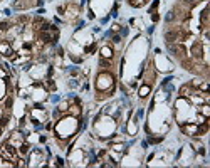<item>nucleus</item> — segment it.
I'll list each match as a JSON object with an SVG mask.
<instances>
[{
  "label": "nucleus",
  "mask_w": 210,
  "mask_h": 168,
  "mask_svg": "<svg viewBox=\"0 0 210 168\" xmlns=\"http://www.w3.org/2000/svg\"><path fill=\"white\" fill-rule=\"evenodd\" d=\"M15 153L17 151L10 143L2 144V148H0V158H4V160H15Z\"/></svg>",
  "instance_id": "f257e3e1"
},
{
  "label": "nucleus",
  "mask_w": 210,
  "mask_h": 168,
  "mask_svg": "<svg viewBox=\"0 0 210 168\" xmlns=\"http://www.w3.org/2000/svg\"><path fill=\"white\" fill-rule=\"evenodd\" d=\"M166 47H168V50L172 54H175V56L182 57L183 54H185V46H183L182 42H173V44H166Z\"/></svg>",
  "instance_id": "f03ea898"
},
{
  "label": "nucleus",
  "mask_w": 210,
  "mask_h": 168,
  "mask_svg": "<svg viewBox=\"0 0 210 168\" xmlns=\"http://www.w3.org/2000/svg\"><path fill=\"white\" fill-rule=\"evenodd\" d=\"M0 54L5 57H14V49L9 42H0Z\"/></svg>",
  "instance_id": "7ed1b4c3"
},
{
  "label": "nucleus",
  "mask_w": 210,
  "mask_h": 168,
  "mask_svg": "<svg viewBox=\"0 0 210 168\" xmlns=\"http://www.w3.org/2000/svg\"><path fill=\"white\" fill-rule=\"evenodd\" d=\"M182 130H183V133L185 134H190V136H193V134H198V126L197 124H183L182 126Z\"/></svg>",
  "instance_id": "20e7f679"
},
{
  "label": "nucleus",
  "mask_w": 210,
  "mask_h": 168,
  "mask_svg": "<svg viewBox=\"0 0 210 168\" xmlns=\"http://www.w3.org/2000/svg\"><path fill=\"white\" fill-rule=\"evenodd\" d=\"M192 56L195 57V59H200V57L203 56V50H202V46H200V44H193V47H192Z\"/></svg>",
  "instance_id": "39448f33"
},
{
  "label": "nucleus",
  "mask_w": 210,
  "mask_h": 168,
  "mask_svg": "<svg viewBox=\"0 0 210 168\" xmlns=\"http://www.w3.org/2000/svg\"><path fill=\"white\" fill-rule=\"evenodd\" d=\"M180 94L185 97L192 96V84H186V86H182V89H180Z\"/></svg>",
  "instance_id": "423d86ee"
},
{
  "label": "nucleus",
  "mask_w": 210,
  "mask_h": 168,
  "mask_svg": "<svg viewBox=\"0 0 210 168\" xmlns=\"http://www.w3.org/2000/svg\"><path fill=\"white\" fill-rule=\"evenodd\" d=\"M44 22H45V20L42 19V17H35V19H34V29L35 30H41L42 25H44Z\"/></svg>",
  "instance_id": "0eeeda50"
},
{
  "label": "nucleus",
  "mask_w": 210,
  "mask_h": 168,
  "mask_svg": "<svg viewBox=\"0 0 210 168\" xmlns=\"http://www.w3.org/2000/svg\"><path fill=\"white\" fill-rule=\"evenodd\" d=\"M101 57H104V59H111L113 57V50L109 49V47H103L101 49Z\"/></svg>",
  "instance_id": "6e6552de"
},
{
  "label": "nucleus",
  "mask_w": 210,
  "mask_h": 168,
  "mask_svg": "<svg viewBox=\"0 0 210 168\" xmlns=\"http://www.w3.org/2000/svg\"><path fill=\"white\" fill-rule=\"evenodd\" d=\"M200 19H202V24L207 25L208 24V9H203V12L200 13Z\"/></svg>",
  "instance_id": "1a4fd4ad"
},
{
  "label": "nucleus",
  "mask_w": 210,
  "mask_h": 168,
  "mask_svg": "<svg viewBox=\"0 0 210 168\" xmlns=\"http://www.w3.org/2000/svg\"><path fill=\"white\" fill-rule=\"evenodd\" d=\"M150 89H151V87L148 86V84H145V86H141L139 87V96L141 97H145V96H148V93H150Z\"/></svg>",
  "instance_id": "9d476101"
},
{
  "label": "nucleus",
  "mask_w": 210,
  "mask_h": 168,
  "mask_svg": "<svg viewBox=\"0 0 210 168\" xmlns=\"http://www.w3.org/2000/svg\"><path fill=\"white\" fill-rule=\"evenodd\" d=\"M200 113H202V116H208L210 114V108H208V104H202V106H200Z\"/></svg>",
  "instance_id": "9b49d317"
},
{
  "label": "nucleus",
  "mask_w": 210,
  "mask_h": 168,
  "mask_svg": "<svg viewBox=\"0 0 210 168\" xmlns=\"http://www.w3.org/2000/svg\"><path fill=\"white\" fill-rule=\"evenodd\" d=\"M27 151H29V144L27 143H22L20 146H19V153H20V155H25Z\"/></svg>",
  "instance_id": "f8f14e48"
},
{
  "label": "nucleus",
  "mask_w": 210,
  "mask_h": 168,
  "mask_svg": "<svg viewBox=\"0 0 210 168\" xmlns=\"http://www.w3.org/2000/svg\"><path fill=\"white\" fill-rule=\"evenodd\" d=\"M129 3H131L133 7H141L143 3H145V0H128Z\"/></svg>",
  "instance_id": "ddd939ff"
},
{
  "label": "nucleus",
  "mask_w": 210,
  "mask_h": 168,
  "mask_svg": "<svg viewBox=\"0 0 210 168\" xmlns=\"http://www.w3.org/2000/svg\"><path fill=\"white\" fill-rule=\"evenodd\" d=\"M175 12H173V10H172V12H168V13H166V22H173V20H175Z\"/></svg>",
  "instance_id": "4468645a"
},
{
  "label": "nucleus",
  "mask_w": 210,
  "mask_h": 168,
  "mask_svg": "<svg viewBox=\"0 0 210 168\" xmlns=\"http://www.w3.org/2000/svg\"><path fill=\"white\" fill-rule=\"evenodd\" d=\"M71 113L74 114V116H79V114H81V109H79V106H72V108H71Z\"/></svg>",
  "instance_id": "2eb2a0df"
},
{
  "label": "nucleus",
  "mask_w": 210,
  "mask_h": 168,
  "mask_svg": "<svg viewBox=\"0 0 210 168\" xmlns=\"http://www.w3.org/2000/svg\"><path fill=\"white\" fill-rule=\"evenodd\" d=\"M9 29H10L9 22H0V30H9Z\"/></svg>",
  "instance_id": "dca6fc26"
},
{
  "label": "nucleus",
  "mask_w": 210,
  "mask_h": 168,
  "mask_svg": "<svg viewBox=\"0 0 210 168\" xmlns=\"http://www.w3.org/2000/svg\"><path fill=\"white\" fill-rule=\"evenodd\" d=\"M99 64H101V66H104V67H108V66H109V59H104V57H101Z\"/></svg>",
  "instance_id": "f3484780"
},
{
  "label": "nucleus",
  "mask_w": 210,
  "mask_h": 168,
  "mask_svg": "<svg viewBox=\"0 0 210 168\" xmlns=\"http://www.w3.org/2000/svg\"><path fill=\"white\" fill-rule=\"evenodd\" d=\"M183 3H190V5H197L198 2H202V0H182Z\"/></svg>",
  "instance_id": "a211bd4d"
},
{
  "label": "nucleus",
  "mask_w": 210,
  "mask_h": 168,
  "mask_svg": "<svg viewBox=\"0 0 210 168\" xmlns=\"http://www.w3.org/2000/svg\"><path fill=\"white\" fill-rule=\"evenodd\" d=\"M7 121H9V119H7L5 116H4V118H0V128H4L5 124H7Z\"/></svg>",
  "instance_id": "6ab92c4d"
},
{
  "label": "nucleus",
  "mask_w": 210,
  "mask_h": 168,
  "mask_svg": "<svg viewBox=\"0 0 210 168\" xmlns=\"http://www.w3.org/2000/svg\"><path fill=\"white\" fill-rule=\"evenodd\" d=\"M151 19H153V22H156V20H158V13H156V12H151Z\"/></svg>",
  "instance_id": "aec40b11"
},
{
  "label": "nucleus",
  "mask_w": 210,
  "mask_h": 168,
  "mask_svg": "<svg viewBox=\"0 0 210 168\" xmlns=\"http://www.w3.org/2000/svg\"><path fill=\"white\" fill-rule=\"evenodd\" d=\"M17 166H25V163H24V160H19V163H17Z\"/></svg>",
  "instance_id": "412c9836"
},
{
  "label": "nucleus",
  "mask_w": 210,
  "mask_h": 168,
  "mask_svg": "<svg viewBox=\"0 0 210 168\" xmlns=\"http://www.w3.org/2000/svg\"><path fill=\"white\" fill-rule=\"evenodd\" d=\"M114 150H118V151H121V150H123V146H121V144H116V146H114Z\"/></svg>",
  "instance_id": "4be33fe9"
},
{
  "label": "nucleus",
  "mask_w": 210,
  "mask_h": 168,
  "mask_svg": "<svg viewBox=\"0 0 210 168\" xmlns=\"http://www.w3.org/2000/svg\"><path fill=\"white\" fill-rule=\"evenodd\" d=\"M0 76H2V77H5V72H4L2 69H0Z\"/></svg>",
  "instance_id": "5701e85b"
}]
</instances>
